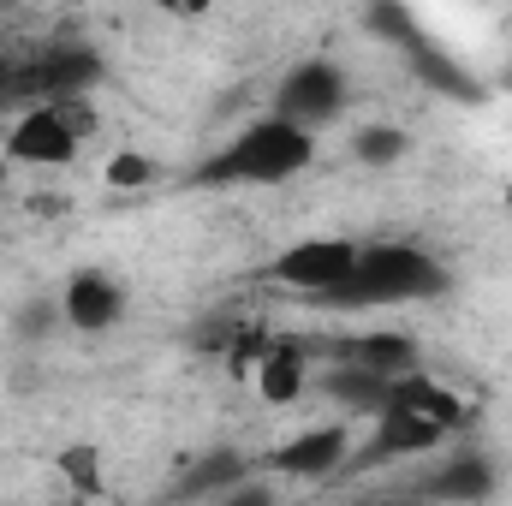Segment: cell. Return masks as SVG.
Here are the masks:
<instances>
[{"mask_svg":"<svg viewBox=\"0 0 512 506\" xmlns=\"http://www.w3.org/2000/svg\"><path fill=\"white\" fill-rule=\"evenodd\" d=\"M334 364L370 370V376H382V381H405V376H417V346L405 334H358V340L334 346Z\"/></svg>","mask_w":512,"mask_h":506,"instance_id":"7","label":"cell"},{"mask_svg":"<svg viewBox=\"0 0 512 506\" xmlns=\"http://www.w3.org/2000/svg\"><path fill=\"white\" fill-rule=\"evenodd\" d=\"M358 256H364V245H352V239H304V245H292V251L274 262V274L286 286L310 292V298H328V292H340L352 280Z\"/></svg>","mask_w":512,"mask_h":506,"instance_id":"5","label":"cell"},{"mask_svg":"<svg viewBox=\"0 0 512 506\" xmlns=\"http://www.w3.org/2000/svg\"><path fill=\"white\" fill-rule=\"evenodd\" d=\"M447 292V268L435 256H423L417 245H364L352 280L316 304H340V310H370V304H417Z\"/></svg>","mask_w":512,"mask_h":506,"instance_id":"1","label":"cell"},{"mask_svg":"<svg viewBox=\"0 0 512 506\" xmlns=\"http://www.w3.org/2000/svg\"><path fill=\"white\" fill-rule=\"evenodd\" d=\"M340 459H346V429H340V423H328V429H310V435L286 441L268 465H274L280 477H328Z\"/></svg>","mask_w":512,"mask_h":506,"instance_id":"9","label":"cell"},{"mask_svg":"<svg viewBox=\"0 0 512 506\" xmlns=\"http://www.w3.org/2000/svg\"><path fill=\"white\" fill-rule=\"evenodd\" d=\"M423 495H429V501H447V506L489 501V495H495V465L477 459V453H459V459H447L441 471L423 477Z\"/></svg>","mask_w":512,"mask_h":506,"instance_id":"8","label":"cell"},{"mask_svg":"<svg viewBox=\"0 0 512 506\" xmlns=\"http://www.w3.org/2000/svg\"><path fill=\"white\" fill-rule=\"evenodd\" d=\"M149 173H155V167H149V161H137V155H120V161H114V167H108V185H143V179H149Z\"/></svg>","mask_w":512,"mask_h":506,"instance_id":"17","label":"cell"},{"mask_svg":"<svg viewBox=\"0 0 512 506\" xmlns=\"http://www.w3.org/2000/svg\"><path fill=\"white\" fill-rule=\"evenodd\" d=\"M387 405H393V411H411V417H429L435 429H459V417H465V405L429 376L393 381V399H387Z\"/></svg>","mask_w":512,"mask_h":506,"instance_id":"12","label":"cell"},{"mask_svg":"<svg viewBox=\"0 0 512 506\" xmlns=\"http://www.w3.org/2000/svg\"><path fill=\"white\" fill-rule=\"evenodd\" d=\"M48 316H54V310H48V304H36V310H24V334H30V340H36V334H42V328H48Z\"/></svg>","mask_w":512,"mask_h":506,"instance_id":"19","label":"cell"},{"mask_svg":"<svg viewBox=\"0 0 512 506\" xmlns=\"http://www.w3.org/2000/svg\"><path fill=\"white\" fill-rule=\"evenodd\" d=\"M358 161H370V167H387V161H399L405 149H411V137L399 126H370V131H358Z\"/></svg>","mask_w":512,"mask_h":506,"instance_id":"15","label":"cell"},{"mask_svg":"<svg viewBox=\"0 0 512 506\" xmlns=\"http://www.w3.org/2000/svg\"><path fill=\"white\" fill-rule=\"evenodd\" d=\"M90 131V108L84 102H48V108H30L12 137H6V155L12 161H30V167H60L78 155V137Z\"/></svg>","mask_w":512,"mask_h":506,"instance_id":"3","label":"cell"},{"mask_svg":"<svg viewBox=\"0 0 512 506\" xmlns=\"http://www.w3.org/2000/svg\"><path fill=\"white\" fill-rule=\"evenodd\" d=\"M382 429H376V441H370V453H364V465H382V459H405V453H429L447 429H435L429 417H411V411H393L387 405L382 417H376Z\"/></svg>","mask_w":512,"mask_h":506,"instance_id":"11","label":"cell"},{"mask_svg":"<svg viewBox=\"0 0 512 506\" xmlns=\"http://www.w3.org/2000/svg\"><path fill=\"white\" fill-rule=\"evenodd\" d=\"M322 387H328V399H340V405H352V411H376V417H382L387 399H393V381L370 376V370H352V364H334V370L322 376Z\"/></svg>","mask_w":512,"mask_h":506,"instance_id":"13","label":"cell"},{"mask_svg":"<svg viewBox=\"0 0 512 506\" xmlns=\"http://www.w3.org/2000/svg\"><path fill=\"white\" fill-rule=\"evenodd\" d=\"M215 506H274V489H262V483H239L233 495H221Z\"/></svg>","mask_w":512,"mask_h":506,"instance_id":"18","label":"cell"},{"mask_svg":"<svg viewBox=\"0 0 512 506\" xmlns=\"http://www.w3.org/2000/svg\"><path fill=\"white\" fill-rule=\"evenodd\" d=\"M60 471H66L84 495H96V489H102V477H96V453H84V447H78V453H66V459H60Z\"/></svg>","mask_w":512,"mask_h":506,"instance_id":"16","label":"cell"},{"mask_svg":"<svg viewBox=\"0 0 512 506\" xmlns=\"http://www.w3.org/2000/svg\"><path fill=\"white\" fill-rule=\"evenodd\" d=\"M245 477H251V459L233 453V447H215L209 459H197V465L173 483V501L191 506V501H209V495H233Z\"/></svg>","mask_w":512,"mask_h":506,"instance_id":"10","label":"cell"},{"mask_svg":"<svg viewBox=\"0 0 512 506\" xmlns=\"http://www.w3.org/2000/svg\"><path fill=\"white\" fill-rule=\"evenodd\" d=\"M340 108H346V78L328 60H304L298 72H286V84L274 96V120H286V126H298V131L328 126Z\"/></svg>","mask_w":512,"mask_h":506,"instance_id":"4","label":"cell"},{"mask_svg":"<svg viewBox=\"0 0 512 506\" xmlns=\"http://www.w3.org/2000/svg\"><path fill=\"white\" fill-rule=\"evenodd\" d=\"M316 155L310 131L286 126V120H256L251 131H239L215 161L197 167L203 185H280L292 173H304Z\"/></svg>","mask_w":512,"mask_h":506,"instance_id":"2","label":"cell"},{"mask_svg":"<svg viewBox=\"0 0 512 506\" xmlns=\"http://www.w3.org/2000/svg\"><path fill=\"white\" fill-rule=\"evenodd\" d=\"M256 387H262L268 405L298 399V387H304V364H298V352H268V358L256 364Z\"/></svg>","mask_w":512,"mask_h":506,"instance_id":"14","label":"cell"},{"mask_svg":"<svg viewBox=\"0 0 512 506\" xmlns=\"http://www.w3.org/2000/svg\"><path fill=\"white\" fill-rule=\"evenodd\" d=\"M60 310H66V322H72L78 334H102V328H114V322H120V310H126V292H120L108 274L84 268V274H72V280H66V298H60Z\"/></svg>","mask_w":512,"mask_h":506,"instance_id":"6","label":"cell"}]
</instances>
